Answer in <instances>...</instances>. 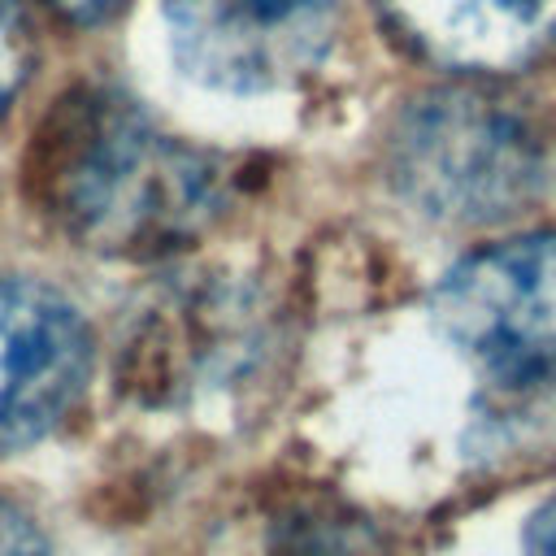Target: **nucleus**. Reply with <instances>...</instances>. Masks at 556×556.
I'll use <instances>...</instances> for the list:
<instances>
[{
	"mask_svg": "<svg viewBox=\"0 0 556 556\" xmlns=\"http://www.w3.org/2000/svg\"><path fill=\"white\" fill-rule=\"evenodd\" d=\"M26 182L35 204L78 248L156 256L195 239L222 204V169L156 130L113 91H74L39 126Z\"/></svg>",
	"mask_w": 556,
	"mask_h": 556,
	"instance_id": "nucleus-1",
	"label": "nucleus"
},
{
	"mask_svg": "<svg viewBox=\"0 0 556 556\" xmlns=\"http://www.w3.org/2000/svg\"><path fill=\"white\" fill-rule=\"evenodd\" d=\"M91 378V330L48 282L0 278V456L61 426Z\"/></svg>",
	"mask_w": 556,
	"mask_h": 556,
	"instance_id": "nucleus-5",
	"label": "nucleus"
},
{
	"mask_svg": "<svg viewBox=\"0 0 556 556\" xmlns=\"http://www.w3.org/2000/svg\"><path fill=\"white\" fill-rule=\"evenodd\" d=\"M61 13H70L74 22H100V17H109L117 4H126V0H52Z\"/></svg>",
	"mask_w": 556,
	"mask_h": 556,
	"instance_id": "nucleus-10",
	"label": "nucleus"
},
{
	"mask_svg": "<svg viewBox=\"0 0 556 556\" xmlns=\"http://www.w3.org/2000/svg\"><path fill=\"white\" fill-rule=\"evenodd\" d=\"M395 30L452 70H513L556 39V0H382Z\"/></svg>",
	"mask_w": 556,
	"mask_h": 556,
	"instance_id": "nucleus-6",
	"label": "nucleus"
},
{
	"mask_svg": "<svg viewBox=\"0 0 556 556\" xmlns=\"http://www.w3.org/2000/svg\"><path fill=\"white\" fill-rule=\"evenodd\" d=\"M343 0H165L178 65L230 96L300 83L339 35Z\"/></svg>",
	"mask_w": 556,
	"mask_h": 556,
	"instance_id": "nucleus-4",
	"label": "nucleus"
},
{
	"mask_svg": "<svg viewBox=\"0 0 556 556\" xmlns=\"http://www.w3.org/2000/svg\"><path fill=\"white\" fill-rule=\"evenodd\" d=\"M521 552L526 556H556V495L530 513V521L521 530Z\"/></svg>",
	"mask_w": 556,
	"mask_h": 556,
	"instance_id": "nucleus-9",
	"label": "nucleus"
},
{
	"mask_svg": "<svg viewBox=\"0 0 556 556\" xmlns=\"http://www.w3.org/2000/svg\"><path fill=\"white\" fill-rule=\"evenodd\" d=\"M434 330L495 387L556 374V235H517L456 261L430 291Z\"/></svg>",
	"mask_w": 556,
	"mask_h": 556,
	"instance_id": "nucleus-3",
	"label": "nucleus"
},
{
	"mask_svg": "<svg viewBox=\"0 0 556 556\" xmlns=\"http://www.w3.org/2000/svg\"><path fill=\"white\" fill-rule=\"evenodd\" d=\"M395 191L434 222L486 226L543 191V143L530 122L482 91H430L391 135Z\"/></svg>",
	"mask_w": 556,
	"mask_h": 556,
	"instance_id": "nucleus-2",
	"label": "nucleus"
},
{
	"mask_svg": "<svg viewBox=\"0 0 556 556\" xmlns=\"http://www.w3.org/2000/svg\"><path fill=\"white\" fill-rule=\"evenodd\" d=\"M0 556H56L39 521L9 495H0Z\"/></svg>",
	"mask_w": 556,
	"mask_h": 556,
	"instance_id": "nucleus-8",
	"label": "nucleus"
},
{
	"mask_svg": "<svg viewBox=\"0 0 556 556\" xmlns=\"http://www.w3.org/2000/svg\"><path fill=\"white\" fill-rule=\"evenodd\" d=\"M30 65V35H26V13L17 0H0V117L13 104V96L26 83Z\"/></svg>",
	"mask_w": 556,
	"mask_h": 556,
	"instance_id": "nucleus-7",
	"label": "nucleus"
}]
</instances>
